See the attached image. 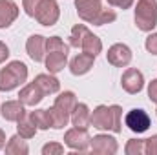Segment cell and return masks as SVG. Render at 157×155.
I'll list each match as a JSON object with an SVG mask.
<instances>
[{
  "label": "cell",
  "instance_id": "1",
  "mask_svg": "<svg viewBox=\"0 0 157 155\" xmlns=\"http://www.w3.org/2000/svg\"><path fill=\"white\" fill-rule=\"evenodd\" d=\"M121 117H122V108L119 104L113 106L101 104L91 112V126L97 130H110L113 133H121L122 131Z\"/></svg>",
  "mask_w": 157,
  "mask_h": 155
},
{
  "label": "cell",
  "instance_id": "2",
  "mask_svg": "<svg viewBox=\"0 0 157 155\" xmlns=\"http://www.w3.org/2000/svg\"><path fill=\"white\" fill-rule=\"evenodd\" d=\"M28 80V66L20 60L9 62L0 70V91H11Z\"/></svg>",
  "mask_w": 157,
  "mask_h": 155
},
{
  "label": "cell",
  "instance_id": "3",
  "mask_svg": "<svg viewBox=\"0 0 157 155\" xmlns=\"http://www.w3.org/2000/svg\"><path fill=\"white\" fill-rule=\"evenodd\" d=\"M135 26L141 31H152L157 26V0H137Z\"/></svg>",
  "mask_w": 157,
  "mask_h": 155
},
{
  "label": "cell",
  "instance_id": "4",
  "mask_svg": "<svg viewBox=\"0 0 157 155\" xmlns=\"http://www.w3.org/2000/svg\"><path fill=\"white\" fill-rule=\"evenodd\" d=\"M60 17V7L55 0H42L37 7V13H35V18L40 26H53L57 24Z\"/></svg>",
  "mask_w": 157,
  "mask_h": 155
},
{
  "label": "cell",
  "instance_id": "5",
  "mask_svg": "<svg viewBox=\"0 0 157 155\" xmlns=\"http://www.w3.org/2000/svg\"><path fill=\"white\" fill-rule=\"evenodd\" d=\"M91 137L88 133V128H71L64 135V144L75 152H86L90 150Z\"/></svg>",
  "mask_w": 157,
  "mask_h": 155
},
{
  "label": "cell",
  "instance_id": "6",
  "mask_svg": "<svg viewBox=\"0 0 157 155\" xmlns=\"http://www.w3.org/2000/svg\"><path fill=\"white\" fill-rule=\"evenodd\" d=\"M121 86H122V89H124L126 93L135 95V93H139V91L143 89V86H144V77H143V73H141L139 70L128 68V70L122 73V77H121Z\"/></svg>",
  "mask_w": 157,
  "mask_h": 155
},
{
  "label": "cell",
  "instance_id": "7",
  "mask_svg": "<svg viewBox=\"0 0 157 155\" xmlns=\"http://www.w3.org/2000/svg\"><path fill=\"white\" fill-rule=\"evenodd\" d=\"M90 150H91L93 153H99V155H113V153H117L119 144L113 137L104 135V133H99V135H95V137L91 139Z\"/></svg>",
  "mask_w": 157,
  "mask_h": 155
},
{
  "label": "cell",
  "instance_id": "8",
  "mask_svg": "<svg viewBox=\"0 0 157 155\" xmlns=\"http://www.w3.org/2000/svg\"><path fill=\"white\" fill-rule=\"evenodd\" d=\"M150 117L148 113L144 112V110H137V108H133V110H130L128 113H126V126L133 131V133H144L148 128H150Z\"/></svg>",
  "mask_w": 157,
  "mask_h": 155
},
{
  "label": "cell",
  "instance_id": "9",
  "mask_svg": "<svg viewBox=\"0 0 157 155\" xmlns=\"http://www.w3.org/2000/svg\"><path fill=\"white\" fill-rule=\"evenodd\" d=\"M106 59L112 66L115 68H124L132 62V49L126 46V44H113L108 53H106Z\"/></svg>",
  "mask_w": 157,
  "mask_h": 155
},
{
  "label": "cell",
  "instance_id": "10",
  "mask_svg": "<svg viewBox=\"0 0 157 155\" xmlns=\"http://www.w3.org/2000/svg\"><path fill=\"white\" fill-rule=\"evenodd\" d=\"M75 9H77L78 18L91 24L93 18L102 9V0H75Z\"/></svg>",
  "mask_w": 157,
  "mask_h": 155
},
{
  "label": "cell",
  "instance_id": "11",
  "mask_svg": "<svg viewBox=\"0 0 157 155\" xmlns=\"http://www.w3.org/2000/svg\"><path fill=\"white\" fill-rule=\"evenodd\" d=\"M26 51L35 62H44L46 59V37L42 35H31L26 42Z\"/></svg>",
  "mask_w": 157,
  "mask_h": 155
},
{
  "label": "cell",
  "instance_id": "12",
  "mask_svg": "<svg viewBox=\"0 0 157 155\" xmlns=\"http://www.w3.org/2000/svg\"><path fill=\"white\" fill-rule=\"evenodd\" d=\"M18 17V6L15 0H0V29L9 28Z\"/></svg>",
  "mask_w": 157,
  "mask_h": 155
},
{
  "label": "cell",
  "instance_id": "13",
  "mask_svg": "<svg viewBox=\"0 0 157 155\" xmlns=\"http://www.w3.org/2000/svg\"><path fill=\"white\" fill-rule=\"evenodd\" d=\"M93 62H95V57L90 55V53H78L77 57L71 59L70 62V71L73 75H86L91 68H93Z\"/></svg>",
  "mask_w": 157,
  "mask_h": 155
},
{
  "label": "cell",
  "instance_id": "14",
  "mask_svg": "<svg viewBox=\"0 0 157 155\" xmlns=\"http://www.w3.org/2000/svg\"><path fill=\"white\" fill-rule=\"evenodd\" d=\"M0 113H2V117L6 120L17 122L18 119H22V117L26 115V108H24V102L22 100H7V102L2 104Z\"/></svg>",
  "mask_w": 157,
  "mask_h": 155
},
{
  "label": "cell",
  "instance_id": "15",
  "mask_svg": "<svg viewBox=\"0 0 157 155\" xmlns=\"http://www.w3.org/2000/svg\"><path fill=\"white\" fill-rule=\"evenodd\" d=\"M44 62H46L48 71L55 75V73H59V71H62L66 68V64H68V53L66 51H49V53H46Z\"/></svg>",
  "mask_w": 157,
  "mask_h": 155
},
{
  "label": "cell",
  "instance_id": "16",
  "mask_svg": "<svg viewBox=\"0 0 157 155\" xmlns=\"http://www.w3.org/2000/svg\"><path fill=\"white\" fill-rule=\"evenodd\" d=\"M18 97H20V100L24 102V106H37L46 95H44V91L40 89L35 82H31V84H28V86H24V88L20 89Z\"/></svg>",
  "mask_w": 157,
  "mask_h": 155
},
{
  "label": "cell",
  "instance_id": "17",
  "mask_svg": "<svg viewBox=\"0 0 157 155\" xmlns=\"http://www.w3.org/2000/svg\"><path fill=\"white\" fill-rule=\"evenodd\" d=\"M70 120L75 128H88L91 126V112L90 108L84 104V102H77V106L73 108L71 115H70Z\"/></svg>",
  "mask_w": 157,
  "mask_h": 155
},
{
  "label": "cell",
  "instance_id": "18",
  "mask_svg": "<svg viewBox=\"0 0 157 155\" xmlns=\"http://www.w3.org/2000/svg\"><path fill=\"white\" fill-rule=\"evenodd\" d=\"M33 82L44 91V95H51V93H57L60 89V82L57 77H53V73H40L35 77Z\"/></svg>",
  "mask_w": 157,
  "mask_h": 155
},
{
  "label": "cell",
  "instance_id": "19",
  "mask_svg": "<svg viewBox=\"0 0 157 155\" xmlns=\"http://www.w3.org/2000/svg\"><path fill=\"white\" fill-rule=\"evenodd\" d=\"M80 49H82L84 53H90V55L97 57V55L102 51V42H101V39H99L97 35H93L91 31H88L86 37H84V40H82V44H80Z\"/></svg>",
  "mask_w": 157,
  "mask_h": 155
},
{
  "label": "cell",
  "instance_id": "20",
  "mask_svg": "<svg viewBox=\"0 0 157 155\" xmlns=\"http://www.w3.org/2000/svg\"><path fill=\"white\" fill-rule=\"evenodd\" d=\"M28 152H29V148H28L24 137H20L18 133L13 135L6 144V153L7 155H26Z\"/></svg>",
  "mask_w": 157,
  "mask_h": 155
},
{
  "label": "cell",
  "instance_id": "21",
  "mask_svg": "<svg viewBox=\"0 0 157 155\" xmlns=\"http://www.w3.org/2000/svg\"><path fill=\"white\" fill-rule=\"evenodd\" d=\"M49 117H51V128H55V130H62L70 122V113L55 104L49 108Z\"/></svg>",
  "mask_w": 157,
  "mask_h": 155
},
{
  "label": "cell",
  "instance_id": "22",
  "mask_svg": "<svg viewBox=\"0 0 157 155\" xmlns=\"http://www.w3.org/2000/svg\"><path fill=\"white\" fill-rule=\"evenodd\" d=\"M55 106L62 108L64 112H68V113L71 115L73 108L77 106V97H75V93H73V91H62V93H59V97L55 99Z\"/></svg>",
  "mask_w": 157,
  "mask_h": 155
},
{
  "label": "cell",
  "instance_id": "23",
  "mask_svg": "<svg viewBox=\"0 0 157 155\" xmlns=\"http://www.w3.org/2000/svg\"><path fill=\"white\" fill-rule=\"evenodd\" d=\"M37 126L33 124V120L29 119V115L22 117V119H18L17 120V131H18V135L20 137H24V139H31V137H35V133H37Z\"/></svg>",
  "mask_w": 157,
  "mask_h": 155
},
{
  "label": "cell",
  "instance_id": "24",
  "mask_svg": "<svg viewBox=\"0 0 157 155\" xmlns=\"http://www.w3.org/2000/svg\"><path fill=\"white\" fill-rule=\"evenodd\" d=\"M29 119L33 120V124L39 130H48L51 128V117H49V110H35L29 113Z\"/></svg>",
  "mask_w": 157,
  "mask_h": 155
},
{
  "label": "cell",
  "instance_id": "25",
  "mask_svg": "<svg viewBox=\"0 0 157 155\" xmlns=\"http://www.w3.org/2000/svg\"><path fill=\"white\" fill-rule=\"evenodd\" d=\"M88 31H90V29H88L84 24L73 26L71 35H70V46H71V47H80V44H82V40H84V37H86Z\"/></svg>",
  "mask_w": 157,
  "mask_h": 155
},
{
  "label": "cell",
  "instance_id": "26",
  "mask_svg": "<svg viewBox=\"0 0 157 155\" xmlns=\"http://www.w3.org/2000/svg\"><path fill=\"white\" fill-rule=\"evenodd\" d=\"M115 18H117V13L113 11V9H101V13L93 18V26H104V24H112V22H115Z\"/></svg>",
  "mask_w": 157,
  "mask_h": 155
},
{
  "label": "cell",
  "instance_id": "27",
  "mask_svg": "<svg viewBox=\"0 0 157 155\" xmlns=\"http://www.w3.org/2000/svg\"><path fill=\"white\" fill-rule=\"evenodd\" d=\"M68 49H70V46L64 44V40L60 39V37H49V39H46V53H49V51H66L68 53Z\"/></svg>",
  "mask_w": 157,
  "mask_h": 155
},
{
  "label": "cell",
  "instance_id": "28",
  "mask_svg": "<svg viewBox=\"0 0 157 155\" xmlns=\"http://www.w3.org/2000/svg\"><path fill=\"white\" fill-rule=\"evenodd\" d=\"M126 155H143L144 153V139H130L124 148Z\"/></svg>",
  "mask_w": 157,
  "mask_h": 155
},
{
  "label": "cell",
  "instance_id": "29",
  "mask_svg": "<svg viewBox=\"0 0 157 155\" xmlns=\"http://www.w3.org/2000/svg\"><path fill=\"white\" fill-rule=\"evenodd\" d=\"M42 153L44 155H60V153H64V146L59 144V142H48L42 148Z\"/></svg>",
  "mask_w": 157,
  "mask_h": 155
},
{
  "label": "cell",
  "instance_id": "30",
  "mask_svg": "<svg viewBox=\"0 0 157 155\" xmlns=\"http://www.w3.org/2000/svg\"><path fill=\"white\" fill-rule=\"evenodd\" d=\"M42 0H22V6H24V11L28 17H33L35 18V13H37V7Z\"/></svg>",
  "mask_w": 157,
  "mask_h": 155
},
{
  "label": "cell",
  "instance_id": "31",
  "mask_svg": "<svg viewBox=\"0 0 157 155\" xmlns=\"http://www.w3.org/2000/svg\"><path fill=\"white\" fill-rule=\"evenodd\" d=\"M144 153L146 155H157V133L150 139H144Z\"/></svg>",
  "mask_w": 157,
  "mask_h": 155
},
{
  "label": "cell",
  "instance_id": "32",
  "mask_svg": "<svg viewBox=\"0 0 157 155\" xmlns=\"http://www.w3.org/2000/svg\"><path fill=\"white\" fill-rule=\"evenodd\" d=\"M144 47L148 49V53L157 55V33H152V35H148V37H146Z\"/></svg>",
  "mask_w": 157,
  "mask_h": 155
},
{
  "label": "cell",
  "instance_id": "33",
  "mask_svg": "<svg viewBox=\"0 0 157 155\" xmlns=\"http://www.w3.org/2000/svg\"><path fill=\"white\" fill-rule=\"evenodd\" d=\"M148 99L157 104V78H154V80L148 84Z\"/></svg>",
  "mask_w": 157,
  "mask_h": 155
},
{
  "label": "cell",
  "instance_id": "34",
  "mask_svg": "<svg viewBox=\"0 0 157 155\" xmlns=\"http://www.w3.org/2000/svg\"><path fill=\"white\" fill-rule=\"evenodd\" d=\"M133 2L135 0H108L110 6H115V7H121V9H130Z\"/></svg>",
  "mask_w": 157,
  "mask_h": 155
},
{
  "label": "cell",
  "instance_id": "35",
  "mask_svg": "<svg viewBox=\"0 0 157 155\" xmlns=\"http://www.w3.org/2000/svg\"><path fill=\"white\" fill-rule=\"evenodd\" d=\"M9 57V49H7V46L0 40V64L2 62H6V59Z\"/></svg>",
  "mask_w": 157,
  "mask_h": 155
},
{
  "label": "cell",
  "instance_id": "36",
  "mask_svg": "<svg viewBox=\"0 0 157 155\" xmlns=\"http://www.w3.org/2000/svg\"><path fill=\"white\" fill-rule=\"evenodd\" d=\"M4 146H6V133L0 130V150H2Z\"/></svg>",
  "mask_w": 157,
  "mask_h": 155
}]
</instances>
